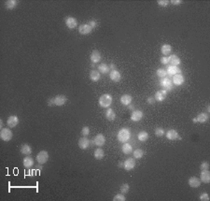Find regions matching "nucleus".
<instances>
[{
  "mask_svg": "<svg viewBox=\"0 0 210 201\" xmlns=\"http://www.w3.org/2000/svg\"><path fill=\"white\" fill-rule=\"evenodd\" d=\"M131 137V132L129 130L128 128H122L118 132V135H117V138L120 142H122V143H125V142H127L129 140H130Z\"/></svg>",
  "mask_w": 210,
  "mask_h": 201,
  "instance_id": "obj_1",
  "label": "nucleus"
},
{
  "mask_svg": "<svg viewBox=\"0 0 210 201\" xmlns=\"http://www.w3.org/2000/svg\"><path fill=\"white\" fill-rule=\"evenodd\" d=\"M113 97L109 94H104L99 98V105L102 108H109L110 105L112 104Z\"/></svg>",
  "mask_w": 210,
  "mask_h": 201,
  "instance_id": "obj_2",
  "label": "nucleus"
},
{
  "mask_svg": "<svg viewBox=\"0 0 210 201\" xmlns=\"http://www.w3.org/2000/svg\"><path fill=\"white\" fill-rule=\"evenodd\" d=\"M160 86L162 87L164 91H172L173 90V82L171 79L169 78H162L160 80Z\"/></svg>",
  "mask_w": 210,
  "mask_h": 201,
  "instance_id": "obj_3",
  "label": "nucleus"
},
{
  "mask_svg": "<svg viewBox=\"0 0 210 201\" xmlns=\"http://www.w3.org/2000/svg\"><path fill=\"white\" fill-rule=\"evenodd\" d=\"M12 136H13V134H12V132L10 128L5 127V128L1 129V132H0V137H1V140L3 141H10L12 138Z\"/></svg>",
  "mask_w": 210,
  "mask_h": 201,
  "instance_id": "obj_4",
  "label": "nucleus"
},
{
  "mask_svg": "<svg viewBox=\"0 0 210 201\" xmlns=\"http://www.w3.org/2000/svg\"><path fill=\"white\" fill-rule=\"evenodd\" d=\"M49 160V154L47 151H39L38 154L37 155V161L40 165H44L48 162Z\"/></svg>",
  "mask_w": 210,
  "mask_h": 201,
  "instance_id": "obj_5",
  "label": "nucleus"
},
{
  "mask_svg": "<svg viewBox=\"0 0 210 201\" xmlns=\"http://www.w3.org/2000/svg\"><path fill=\"white\" fill-rule=\"evenodd\" d=\"M136 167V160L134 158H128L123 162V168L125 170L130 171Z\"/></svg>",
  "mask_w": 210,
  "mask_h": 201,
  "instance_id": "obj_6",
  "label": "nucleus"
},
{
  "mask_svg": "<svg viewBox=\"0 0 210 201\" xmlns=\"http://www.w3.org/2000/svg\"><path fill=\"white\" fill-rule=\"evenodd\" d=\"M165 136H166V138L169 140H181L180 136L178 135V133L175 130V129H170V130H168L165 134Z\"/></svg>",
  "mask_w": 210,
  "mask_h": 201,
  "instance_id": "obj_7",
  "label": "nucleus"
},
{
  "mask_svg": "<svg viewBox=\"0 0 210 201\" xmlns=\"http://www.w3.org/2000/svg\"><path fill=\"white\" fill-rule=\"evenodd\" d=\"M7 124L10 128H13L19 124V118L16 115H11L7 120Z\"/></svg>",
  "mask_w": 210,
  "mask_h": 201,
  "instance_id": "obj_8",
  "label": "nucleus"
},
{
  "mask_svg": "<svg viewBox=\"0 0 210 201\" xmlns=\"http://www.w3.org/2000/svg\"><path fill=\"white\" fill-rule=\"evenodd\" d=\"M65 22L66 26H67L69 29H74V28H76V26L78 25V22L74 17H70V16L66 17L65 19Z\"/></svg>",
  "mask_w": 210,
  "mask_h": 201,
  "instance_id": "obj_9",
  "label": "nucleus"
},
{
  "mask_svg": "<svg viewBox=\"0 0 210 201\" xmlns=\"http://www.w3.org/2000/svg\"><path fill=\"white\" fill-rule=\"evenodd\" d=\"M143 116H144L143 111H141L139 110H134L131 114V120L133 122H139V121L142 120Z\"/></svg>",
  "mask_w": 210,
  "mask_h": 201,
  "instance_id": "obj_10",
  "label": "nucleus"
},
{
  "mask_svg": "<svg viewBox=\"0 0 210 201\" xmlns=\"http://www.w3.org/2000/svg\"><path fill=\"white\" fill-rule=\"evenodd\" d=\"M106 143V137L103 134H98L93 138V144L96 146H103Z\"/></svg>",
  "mask_w": 210,
  "mask_h": 201,
  "instance_id": "obj_11",
  "label": "nucleus"
},
{
  "mask_svg": "<svg viewBox=\"0 0 210 201\" xmlns=\"http://www.w3.org/2000/svg\"><path fill=\"white\" fill-rule=\"evenodd\" d=\"M92 31V28L88 24H84L79 26V33L81 35H88Z\"/></svg>",
  "mask_w": 210,
  "mask_h": 201,
  "instance_id": "obj_12",
  "label": "nucleus"
},
{
  "mask_svg": "<svg viewBox=\"0 0 210 201\" xmlns=\"http://www.w3.org/2000/svg\"><path fill=\"white\" fill-rule=\"evenodd\" d=\"M172 82L175 85H182L185 82V78L182 74H177L173 76Z\"/></svg>",
  "mask_w": 210,
  "mask_h": 201,
  "instance_id": "obj_13",
  "label": "nucleus"
},
{
  "mask_svg": "<svg viewBox=\"0 0 210 201\" xmlns=\"http://www.w3.org/2000/svg\"><path fill=\"white\" fill-rule=\"evenodd\" d=\"M79 147L81 150H86L89 146H90V140H88L86 137H82L79 140Z\"/></svg>",
  "mask_w": 210,
  "mask_h": 201,
  "instance_id": "obj_14",
  "label": "nucleus"
},
{
  "mask_svg": "<svg viewBox=\"0 0 210 201\" xmlns=\"http://www.w3.org/2000/svg\"><path fill=\"white\" fill-rule=\"evenodd\" d=\"M109 77H110V79L112 80L114 82H120V80H122V75H120V73L119 72L117 69L110 70Z\"/></svg>",
  "mask_w": 210,
  "mask_h": 201,
  "instance_id": "obj_15",
  "label": "nucleus"
},
{
  "mask_svg": "<svg viewBox=\"0 0 210 201\" xmlns=\"http://www.w3.org/2000/svg\"><path fill=\"white\" fill-rule=\"evenodd\" d=\"M91 61L92 62L93 64H96V63H99L101 61V53L100 52H98L97 50H95L92 51V53H91Z\"/></svg>",
  "mask_w": 210,
  "mask_h": 201,
  "instance_id": "obj_16",
  "label": "nucleus"
},
{
  "mask_svg": "<svg viewBox=\"0 0 210 201\" xmlns=\"http://www.w3.org/2000/svg\"><path fill=\"white\" fill-rule=\"evenodd\" d=\"M167 75L169 76H174L177 74H181V70L180 68L177 66H169L167 68Z\"/></svg>",
  "mask_w": 210,
  "mask_h": 201,
  "instance_id": "obj_17",
  "label": "nucleus"
},
{
  "mask_svg": "<svg viewBox=\"0 0 210 201\" xmlns=\"http://www.w3.org/2000/svg\"><path fill=\"white\" fill-rule=\"evenodd\" d=\"M166 96H167V92H166V91L161 90V91L156 92L154 98H155V100H156V101L162 102V101H163V100L165 99V98H166Z\"/></svg>",
  "mask_w": 210,
  "mask_h": 201,
  "instance_id": "obj_18",
  "label": "nucleus"
},
{
  "mask_svg": "<svg viewBox=\"0 0 210 201\" xmlns=\"http://www.w3.org/2000/svg\"><path fill=\"white\" fill-rule=\"evenodd\" d=\"M188 182H189V185L191 187V188H198V187L201 185V181L197 177H191Z\"/></svg>",
  "mask_w": 210,
  "mask_h": 201,
  "instance_id": "obj_19",
  "label": "nucleus"
},
{
  "mask_svg": "<svg viewBox=\"0 0 210 201\" xmlns=\"http://www.w3.org/2000/svg\"><path fill=\"white\" fill-rule=\"evenodd\" d=\"M201 181H203L204 184H209L210 181V172L208 171V169L205 170H202L201 172Z\"/></svg>",
  "mask_w": 210,
  "mask_h": 201,
  "instance_id": "obj_20",
  "label": "nucleus"
},
{
  "mask_svg": "<svg viewBox=\"0 0 210 201\" xmlns=\"http://www.w3.org/2000/svg\"><path fill=\"white\" fill-rule=\"evenodd\" d=\"M132 100H133L132 96L130 95H128V94L120 96V103L124 106H129L132 103Z\"/></svg>",
  "mask_w": 210,
  "mask_h": 201,
  "instance_id": "obj_21",
  "label": "nucleus"
},
{
  "mask_svg": "<svg viewBox=\"0 0 210 201\" xmlns=\"http://www.w3.org/2000/svg\"><path fill=\"white\" fill-rule=\"evenodd\" d=\"M67 101L66 97L65 96H57L54 97V105L55 106H63L65 104V102Z\"/></svg>",
  "mask_w": 210,
  "mask_h": 201,
  "instance_id": "obj_22",
  "label": "nucleus"
},
{
  "mask_svg": "<svg viewBox=\"0 0 210 201\" xmlns=\"http://www.w3.org/2000/svg\"><path fill=\"white\" fill-rule=\"evenodd\" d=\"M24 167L26 168H30L34 166V159L29 155H26V157H24V161H23Z\"/></svg>",
  "mask_w": 210,
  "mask_h": 201,
  "instance_id": "obj_23",
  "label": "nucleus"
},
{
  "mask_svg": "<svg viewBox=\"0 0 210 201\" xmlns=\"http://www.w3.org/2000/svg\"><path fill=\"white\" fill-rule=\"evenodd\" d=\"M181 61H180V58L178 57L177 55L176 54H173L171 56H169V64H172L171 66H178L180 65Z\"/></svg>",
  "mask_w": 210,
  "mask_h": 201,
  "instance_id": "obj_24",
  "label": "nucleus"
},
{
  "mask_svg": "<svg viewBox=\"0 0 210 201\" xmlns=\"http://www.w3.org/2000/svg\"><path fill=\"white\" fill-rule=\"evenodd\" d=\"M100 77H101V75H100L99 71H97V70H92L91 72H90V79H91L92 82H98V80H100Z\"/></svg>",
  "mask_w": 210,
  "mask_h": 201,
  "instance_id": "obj_25",
  "label": "nucleus"
},
{
  "mask_svg": "<svg viewBox=\"0 0 210 201\" xmlns=\"http://www.w3.org/2000/svg\"><path fill=\"white\" fill-rule=\"evenodd\" d=\"M161 52H162V53L164 56H167L170 54L172 52V46L169 45V44H163L162 48H161Z\"/></svg>",
  "mask_w": 210,
  "mask_h": 201,
  "instance_id": "obj_26",
  "label": "nucleus"
},
{
  "mask_svg": "<svg viewBox=\"0 0 210 201\" xmlns=\"http://www.w3.org/2000/svg\"><path fill=\"white\" fill-rule=\"evenodd\" d=\"M21 154L24 155H30L32 154V148L28 144H23L21 146Z\"/></svg>",
  "mask_w": 210,
  "mask_h": 201,
  "instance_id": "obj_27",
  "label": "nucleus"
},
{
  "mask_svg": "<svg viewBox=\"0 0 210 201\" xmlns=\"http://www.w3.org/2000/svg\"><path fill=\"white\" fill-rule=\"evenodd\" d=\"M93 155H95V159L102 160L103 158H104V156H105V151H104V150L101 149V148H97V149H95V153H93Z\"/></svg>",
  "mask_w": 210,
  "mask_h": 201,
  "instance_id": "obj_28",
  "label": "nucleus"
},
{
  "mask_svg": "<svg viewBox=\"0 0 210 201\" xmlns=\"http://www.w3.org/2000/svg\"><path fill=\"white\" fill-rule=\"evenodd\" d=\"M106 118L108 121H114L116 119V113L112 109H108L106 111Z\"/></svg>",
  "mask_w": 210,
  "mask_h": 201,
  "instance_id": "obj_29",
  "label": "nucleus"
},
{
  "mask_svg": "<svg viewBox=\"0 0 210 201\" xmlns=\"http://www.w3.org/2000/svg\"><path fill=\"white\" fill-rule=\"evenodd\" d=\"M98 70H99L100 73L106 74L110 71V68H109V66H108L106 63H102L98 66Z\"/></svg>",
  "mask_w": 210,
  "mask_h": 201,
  "instance_id": "obj_30",
  "label": "nucleus"
},
{
  "mask_svg": "<svg viewBox=\"0 0 210 201\" xmlns=\"http://www.w3.org/2000/svg\"><path fill=\"white\" fill-rule=\"evenodd\" d=\"M18 5V1L16 0H8V1L5 2V6L7 10H13Z\"/></svg>",
  "mask_w": 210,
  "mask_h": 201,
  "instance_id": "obj_31",
  "label": "nucleus"
},
{
  "mask_svg": "<svg viewBox=\"0 0 210 201\" xmlns=\"http://www.w3.org/2000/svg\"><path fill=\"white\" fill-rule=\"evenodd\" d=\"M122 151L124 154H130L133 153V147L129 143H126V142H125L122 147Z\"/></svg>",
  "mask_w": 210,
  "mask_h": 201,
  "instance_id": "obj_32",
  "label": "nucleus"
},
{
  "mask_svg": "<svg viewBox=\"0 0 210 201\" xmlns=\"http://www.w3.org/2000/svg\"><path fill=\"white\" fill-rule=\"evenodd\" d=\"M208 118H209L208 114L203 112V113H200V114L197 116V117H196V120H197L198 123H202V124H203V123L207 122V121H208Z\"/></svg>",
  "mask_w": 210,
  "mask_h": 201,
  "instance_id": "obj_33",
  "label": "nucleus"
},
{
  "mask_svg": "<svg viewBox=\"0 0 210 201\" xmlns=\"http://www.w3.org/2000/svg\"><path fill=\"white\" fill-rule=\"evenodd\" d=\"M137 138L140 141H142V142L147 141L149 140V134H148V132H146V131L139 132V133H138V135H137Z\"/></svg>",
  "mask_w": 210,
  "mask_h": 201,
  "instance_id": "obj_34",
  "label": "nucleus"
},
{
  "mask_svg": "<svg viewBox=\"0 0 210 201\" xmlns=\"http://www.w3.org/2000/svg\"><path fill=\"white\" fill-rule=\"evenodd\" d=\"M134 157H135L136 159H140L142 158L143 156H144V151H143L141 149H136V151H134Z\"/></svg>",
  "mask_w": 210,
  "mask_h": 201,
  "instance_id": "obj_35",
  "label": "nucleus"
},
{
  "mask_svg": "<svg viewBox=\"0 0 210 201\" xmlns=\"http://www.w3.org/2000/svg\"><path fill=\"white\" fill-rule=\"evenodd\" d=\"M129 190H130V186H129L128 184H123L122 186H120V193L122 194H127Z\"/></svg>",
  "mask_w": 210,
  "mask_h": 201,
  "instance_id": "obj_36",
  "label": "nucleus"
},
{
  "mask_svg": "<svg viewBox=\"0 0 210 201\" xmlns=\"http://www.w3.org/2000/svg\"><path fill=\"white\" fill-rule=\"evenodd\" d=\"M157 76L160 78H165L167 76V71L164 68H159L157 70Z\"/></svg>",
  "mask_w": 210,
  "mask_h": 201,
  "instance_id": "obj_37",
  "label": "nucleus"
},
{
  "mask_svg": "<svg viewBox=\"0 0 210 201\" xmlns=\"http://www.w3.org/2000/svg\"><path fill=\"white\" fill-rule=\"evenodd\" d=\"M126 200V198H125V196L123 194H118V195H116L114 196V198H113V201H125Z\"/></svg>",
  "mask_w": 210,
  "mask_h": 201,
  "instance_id": "obj_38",
  "label": "nucleus"
},
{
  "mask_svg": "<svg viewBox=\"0 0 210 201\" xmlns=\"http://www.w3.org/2000/svg\"><path fill=\"white\" fill-rule=\"evenodd\" d=\"M155 135L157 136V137H163L164 135V130H163V128L162 127H158V128H156L155 129Z\"/></svg>",
  "mask_w": 210,
  "mask_h": 201,
  "instance_id": "obj_39",
  "label": "nucleus"
},
{
  "mask_svg": "<svg viewBox=\"0 0 210 201\" xmlns=\"http://www.w3.org/2000/svg\"><path fill=\"white\" fill-rule=\"evenodd\" d=\"M81 135L82 137H87L89 134H90V127L89 126H83L81 129Z\"/></svg>",
  "mask_w": 210,
  "mask_h": 201,
  "instance_id": "obj_40",
  "label": "nucleus"
},
{
  "mask_svg": "<svg viewBox=\"0 0 210 201\" xmlns=\"http://www.w3.org/2000/svg\"><path fill=\"white\" fill-rule=\"evenodd\" d=\"M157 4L160 7H167L168 4H169V1L168 0H159V1L157 2Z\"/></svg>",
  "mask_w": 210,
  "mask_h": 201,
  "instance_id": "obj_41",
  "label": "nucleus"
},
{
  "mask_svg": "<svg viewBox=\"0 0 210 201\" xmlns=\"http://www.w3.org/2000/svg\"><path fill=\"white\" fill-rule=\"evenodd\" d=\"M200 200L201 201H208L209 200V195L207 193H203L200 195Z\"/></svg>",
  "mask_w": 210,
  "mask_h": 201,
  "instance_id": "obj_42",
  "label": "nucleus"
},
{
  "mask_svg": "<svg viewBox=\"0 0 210 201\" xmlns=\"http://www.w3.org/2000/svg\"><path fill=\"white\" fill-rule=\"evenodd\" d=\"M161 63L163 65H168L169 64V56H163L161 58Z\"/></svg>",
  "mask_w": 210,
  "mask_h": 201,
  "instance_id": "obj_43",
  "label": "nucleus"
},
{
  "mask_svg": "<svg viewBox=\"0 0 210 201\" xmlns=\"http://www.w3.org/2000/svg\"><path fill=\"white\" fill-rule=\"evenodd\" d=\"M201 170H205V169H208L209 168V163L208 162H203L201 164Z\"/></svg>",
  "mask_w": 210,
  "mask_h": 201,
  "instance_id": "obj_44",
  "label": "nucleus"
},
{
  "mask_svg": "<svg viewBox=\"0 0 210 201\" xmlns=\"http://www.w3.org/2000/svg\"><path fill=\"white\" fill-rule=\"evenodd\" d=\"M87 24H88L89 25H90L92 29H93V28H95L96 26H97V22H96L95 20H91V21H89Z\"/></svg>",
  "mask_w": 210,
  "mask_h": 201,
  "instance_id": "obj_45",
  "label": "nucleus"
},
{
  "mask_svg": "<svg viewBox=\"0 0 210 201\" xmlns=\"http://www.w3.org/2000/svg\"><path fill=\"white\" fill-rule=\"evenodd\" d=\"M147 101H148V103H149V104H150V105H153V104L155 103V102H156L155 98H154V97H152V96L148 97V99H147Z\"/></svg>",
  "mask_w": 210,
  "mask_h": 201,
  "instance_id": "obj_46",
  "label": "nucleus"
},
{
  "mask_svg": "<svg viewBox=\"0 0 210 201\" xmlns=\"http://www.w3.org/2000/svg\"><path fill=\"white\" fill-rule=\"evenodd\" d=\"M171 3L173 4L174 6H177V5H180V4L182 3L181 0H172Z\"/></svg>",
  "mask_w": 210,
  "mask_h": 201,
  "instance_id": "obj_47",
  "label": "nucleus"
},
{
  "mask_svg": "<svg viewBox=\"0 0 210 201\" xmlns=\"http://www.w3.org/2000/svg\"><path fill=\"white\" fill-rule=\"evenodd\" d=\"M48 105H49V106L54 105V98H51V99L49 100V102H48Z\"/></svg>",
  "mask_w": 210,
  "mask_h": 201,
  "instance_id": "obj_48",
  "label": "nucleus"
},
{
  "mask_svg": "<svg viewBox=\"0 0 210 201\" xmlns=\"http://www.w3.org/2000/svg\"><path fill=\"white\" fill-rule=\"evenodd\" d=\"M109 68H110L111 70L116 69V66H115V64H114V63H111V65H110V66H109Z\"/></svg>",
  "mask_w": 210,
  "mask_h": 201,
  "instance_id": "obj_49",
  "label": "nucleus"
},
{
  "mask_svg": "<svg viewBox=\"0 0 210 201\" xmlns=\"http://www.w3.org/2000/svg\"><path fill=\"white\" fill-rule=\"evenodd\" d=\"M128 108H129V109H130L131 110H134V108H135V107H134L133 105H131V104H130V105H129V106H128Z\"/></svg>",
  "mask_w": 210,
  "mask_h": 201,
  "instance_id": "obj_50",
  "label": "nucleus"
},
{
  "mask_svg": "<svg viewBox=\"0 0 210 201\" xmlns=\"http://www.w3.org/2000/svg\"><path fill=\"white\" fill-rule=\"evenodd\" d=\"M119 167H123V163H119Z\"/></svg>",
  "mask_w": 210,
  "mask_h": 201,
  "instance_id": "obj_51",
  "label": "nucleus"
},
{
  "mask_svg": "<svg viewBox=\"0 0 210 201\" xmlns=\"http://www.w3.org/2000/svg\"><path fill=\"white\" fill-rule=\"evenodd\" d=\"M0 126H1V127L3 126V122H2V120L0 121Z\"/></svg>",
  "mask_w": 210,
  "mask_h": 201,
  "instance_id": "obj_52",
  "label": "nucleus"
},
{
  "mask_svg": "<svg viewBox=\"0 0 210 201\" xmlns=\"http://www.w3.org/2000/svg\"><path fill=\"white\" fill-rule=\"evenodd\" d=\"M193 123H197V120H196V118H193Z\"/></svg>",
  "mask_w": 210,
  "mask_h": 201,
  "instance_id": "obj_53",
  "label": "nucleus"
},
{
  "mask_svg": "<svg viewBox=\"0 0 210 201\" xmlns=\"http://www.w3.org/2000/svg\"><path fill=\"white\" fill-rule=\"evenodd\" d=\"M207 111H208V112H209V111H210V107H209V106L207 107Z\"/></svg>",
  "mask_w": 210,
  "mask_h": 201,
  "instance_id": "obj_54",
  "label": "nucleus"
}]
</instances>
